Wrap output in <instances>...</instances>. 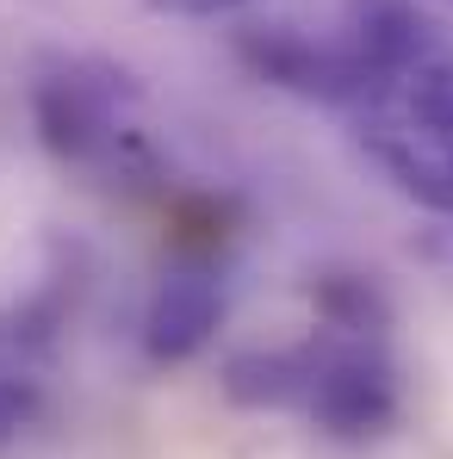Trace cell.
<instances>
[{
  "label": "cell",
  "instance_id": "277c9868",
  "mask_svg": "<svg viewBox=\"0 0 453 459\" xmlns=\"http://www.w3.org/2000/svg\"><path fill=\"white\" fill-rule=\"evenodd\" d=\"M224 323V267L218 248H187L144 310V354L155 367H180L193 360Z\"/></svg>",
  "mask_w": 453,
  "mask_h": 459
},
{
  "label": "cell",
  "instance_id": "6da1fadb",
  "mask_svg": "<svg viewBox=\"0 0 453 459\" xmlns=\"http://www.w3.org/2000/svg\"><path fill=\"white\" fill-rule=\"evenodd\" d=\"M224 397L242 410H299L329 441H379L404 416V379L385 335L317 329L299 348H248L224 367Z\"/></svg>",
  "mask_w": 453,
  "mask_h": 459
},
{
  "label": "cell",
  "instance_id": "ba28073f",
  "mask_svg": "<svg viewBox=\"0 0 453 459\" xmlns=\"http://www.w3.org/2000/svg\"><path fill=\"white\" fill-rule=\"evenodd\" d=\"M155 13H168V19H218V13H236V6H248V0H144Z\"/></svg>",
  "mask_w": 453,
  "mask_h": 459
},
{
  "label": "cell",
  "instance_id": "5b68a950",
  "mask_svg": "<svg viewBox=\"0 0 453 459\" xmlns=\"http://www.w3.org/2000/svg\"><path fill=\"white\" fill-rule=\"evenodd\" d=\"M236 56L248 63L255 81L286 87L299 100L354 106V93H361V69L342 38H304L299 25H248V31H236Z\"/></svg>",
  "mask_w": 453,
  "mask_h": 459
},
{
  "label": "cell",
  "instance_id": "3957f363",
  "mask_svg": "<svg viewBox=\"0 0 453 459\" xmlns=\"http://www.w3.org/2000/svg\"><path fill=\"white\" fill-rule=\"evenodd\" d=\"M31 118L63 168L106 186H155L161 155L144 131V87L106 56H63L31 81Z\"/></svg>",
  "mask_w": 453,
  "mask_h": 459
},
{
  "label": "cell",
  "instance_id": "8992f818",
  "mask_svg": "<svg viewBox=\"0 0 453 459\" xmlns=\"http://www.w3.org/2000/svg\"><path fill=\"white\" fill-rule=\"evenodd\" d=\"M310 305H317L323 329H348V335H385V323H391L385 292L367 273H323L310 286Z\"/></svg>",
  "mask_w": 453,
  "mask_h": 459
},
{
  "label": "cell",
  "instance_id": "52a82bcc",
  "mask_svg": "<svg viewBox=\"0 0 453 459\" xmlns=\"http://www.w3.org/2000/svg\"><path fill=\"white\" fill-rule=\"evenodd\" d=\"M38 416H44V391H38V379H25V373H0V447L19 441Z\"/></svg>",
  "mask_w": 453,
  "mask_h": 459
},
{
  "label": "cell",
  "instance_id": "7a4b0ae2",
  "mask_svg": "<svg viewBox=\"0 0 453 459\" xmlns=\"http://www.w3.org/2000/svg\"><path fill=\"white\" fill-rule=\"evenodd\" d=\"M361 143L385 168V180L423 212L453 218V50L429 25L404 50L361 69L354 93Z\"/></svg>",
  "mask_w": 453,
  "mask_h": 459
}]
</instances>
